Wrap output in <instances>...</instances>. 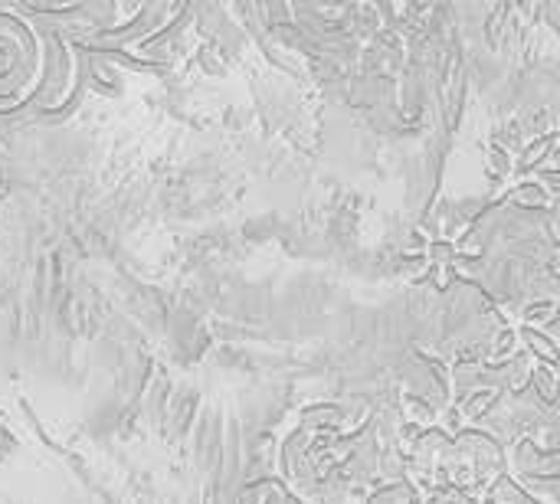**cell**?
<instances>
[]
</instances>
